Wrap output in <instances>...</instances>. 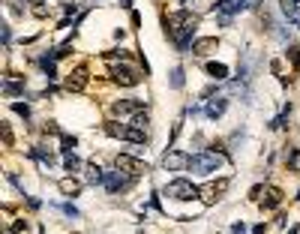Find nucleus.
<instances>
[{"mask_svg": "<svg viewBox=\"0 0 300 234\" xmlns=\"http://www.w3.org/2000/svg\"><path fill=\"white\" fill-rule=\"evenodd\" d=\"M198 27V15L195 12H171L165 18V30L174 42H177V48H186L189 39H192V33H195Z\"/></svg>", "mask_w": 300, "mask_h": 234, "instance_id": "f257e3e1", "label": "nucleus"}, {"mask_svg": "<svg viewBox=\"0 0 300 234\" xmlns=\"http://www.w3.org/2000/svg\"><path fill=\"white\" fill-rule=\"evenodd\" d=\"M165 195L177 198V201H189V198H198V195H201V189H198L195 183H192V180L177 177V180H171V183L165 186Z\"/></svg>", "mask_w": 300, "mask_h": 234, "instance_id": "f03ea898", "label": "nucleus"}, {"mask_svg": "<svg viewBox=\"0 0 300 234\" xmlns=\"http://www.w3.org/2000/svg\"><path fill=\"white\" fill-rule=\"evenodd\" d=\"M222 165V156L216 153H198V156H189V168L198 171V174H210Z\"/></svg>", "mask_w": 300, "mask_h": 234, "instance_id": "7ed1b4c3", "label": "nucleus"}, {"mask_svg": "<svg viewBox=\"0 0 300 234\" xmlns=\"http://www.w3.org/2000/svg\"><path fill=\"white\" fill-rule=\"evenodd\" d=\"M111 75H114V81H117L120 87H135V84L141 81V75H138L135 69H129V66H117Z\"/></svg>", "mask_w": 300, "mask_h": 234, "instance_id": "20e7f679", "label": "nucleus"}, {"mask_svg": "<svg viewBox=\"0 0 300 234\" xmlns=\"http://www.w3.org/2000/svg\"><path fill=\"white\" fill-rule=\"evenodd\" d=\"M114 165H117L120 171H129V174H144V171H147L144 162H138V159H132V156H126V153H120V156L114 159Z\"/></svg>", "mask_w": 300, "mask_h": 234, "instance_id": "39448f33", "label": "nucleus"}, {"mask_svg": "<svg viewBox=\"0 0 300 234\" xmlns=\"http://www.w3.org/2000/svg\"><path fill=\"white\" fill-rule=\"evenodd\" d=\"M162 165H165L168 171H180V168H189V156H186V153H177V150H168V153L162 156Z\"/></svg>", "mask_w": 300, "mask_h": 234, "instance_id": "423d86ee", "label": "nucleus"}, {"mask_svg": "<svg viewBox=\"0 0 300 234\" xmlns=\"http://www.w3.org/2000/svg\"><path fill=\"white\" fill-rule=\"evenodd\" d=\"M228 189V180H216V183H210L201 189V198H204V204H216V198Z\"/></svg>", "mask_w": 300, "mask_h": 234, "instance_id": "0eeeda50", "label": "nucleus"}, {"mask_svg": "<svg viewBox=\"0 0 300 234\" xmlns=\"http://www.w3.org/2000/svg\"><path fill=\"white\" fill-rule=\"evenodd\" d=\"M141 108H144V102H141V99H120V102L111 105V111H114V114H138Z\"/></svg>", "mask_w": 300, "mask_h": 234, "instance_id": "6e6552de", "label": "nucleus"}, {"mask_svg": "<svg viewBox=\"0 0 300 234\" xmlns=\"http://www.w3.org/2000/svg\"><path fill=\"white\" fill-rule=\"evenodd\" d=\"M216 48H219L216 36H207V39H195V42H192V54H198V57H207V54L216 51Z\"/></svg>", "mask_w": 300, "mask_h": 234, "instance_id": "1a4fd4ad", "label": "nucleus"}, {"mask_svg": "<svg viewBox=\"0 0 300 234\" xmlns=\"http://www.w3.org/2000/svg\"><path fill=\"white\" fill-rule=\"evenodd\" d=\"M102 183H105V189H108V192H117V189H123V186H129V177L120 174V171H108Z\"/></svg>", "mask_w": 300, "mask_h": 234, "instance_id": "9d476101", "label": "nucleus"}, {"mask_svg": "<svg viewBox=\"0 0 300 234\" xmlns=\"http://www.w3.org/2000/svg\"><path fill=\"white\" fill-rule=\"evenodd\" d=\"M84 84H87V69H75V72H69L66 75V90H84Z\"/></svg>", "mask_w": 300, "mask_h": 234, "instance_id": "9b49d317", "label": "nucleus"}, {"mask_svg": "<svg viewBox=\"0 0 300 234\" xmlns=\"http://www.w3.org/2000/svg\"><path fill=\"white\" fill-rule=\"evenodd\" d=\"M279 201H282V189L267 186V192H264V198H261V207H264V210H270V207H276Z\"/></svg>", "mask_w": 300, "mask_h": 234, "instance_id": "f8f14e48", "label": "nucleus"}, {"mask_svg": "<svg viewBox=\"0 0 300 234\" xmlns=\"http://www.w3.org/2000/svg\"><path fill=\"white\" fill-rule=\"evenodd\" d=\"M279 6H282V12H285L294 24H300V3H297V0H279Z\"/></svg>", "mask_w": 300, "mask_h": 234, "instance_id": "ddd939ff", "label": "nucleus"}, {"mask_svg": "<svg viewBox=\"0 0 300 234\" xmlns=\"http://www.w3.org/2000/svg\"><path fill=\"white\" fill-rule=\"evenodd\" d=\"M225 105H228V102H225L222 96L210 99V102H207V117H213V120H216V117H222V114H225Z\"/></svg>", "mask_w": 300, "mask_h": 234, "instance_id": "4468645a", "label": "nucleus"}, {"mask_svg": "<svg viewBox=\"0 0 300 234\" xmlns=\"http://www.w3.org/2000/svg\"><path fill=\"white\" fill-rule=\"evenodd\" d=\"M126 141L144 144V141H147V129H141V126H126Z\"/></svg>", "mask_w": 300, "mask_h": 234, "instance_id": "2eb2a0df", "label": "nucleus"}, {"mask_svg": "<svg viewBox=\"0 0 300 234\" xmlns=\"http://www.w3.org/2000/svg\"><path fill=\"white\" fill-rule=\"evenodd\" d=\"M60 192L72 198V195L81 192V183H78V180H72V177H63V180H60Z\"/></svg>", "mask_w": 300, "mask_h": 234, "instance_id": "dca6fc26", "label": "nucleus"}, {"mask_svg": "<svg viewBox=\"0 0 300 234\" xmlns=\"http://www.w3.org/2000/svg\"><path fill=\"white\" fill-rule=\"evenodd\" d=\"M207 75L216 78V81H222V78H228V66H225V63H207Z\"/></svg>", "mask_w": 300, "mask_h": 234, "instance_id": "f3484780", "label": "nucleus"}, {"mask_svg": "<svg viewBox=\"0 0 300 234\" xmlns=\"http://www.w3.org/2000/svg\"><path fill=\"white\" fill-rule=\"evenodd\" d=\"M3 90L9 96H15V93H24V81H18V78H9L6 84H3Z\"/></svg>", "mask_w": 300, "mask_h": 234, "instance_id": "a211bd4d", "label": "nucleus"}, {"mask_svg": "<svg viewBox=\"0 0 300 234\" xmlns=\"http://www.w3.org/2000/svg\"><path fill=\"white\" fill-rule=\"evenodd\" d=\"M105 132L114 135V138H126V126H120V123H108V126H105Z\"/></svg>", "mask_w": 300, "mask_h": 234, "instance_id": "6ab92c4d", "label": "nucleus"}, {"mask_svg": "<svg viewBox=\"0 0 300 234\" xmlns=\"http://www.w3.org/2000/svg\"><path fill=\"white\" fill-rule=\"evenodd\" d=\"M63 165H66V171H78V165H81V162H78V156H75V153H69V150H66V156H63Z\"/></svg>", "mask_w": 300, "mask_h": 234, "instance_id": "aec40b11", "label": "nucleus"}, {"mask_svg": "<svg viewBox=\"0 0 300 234\" xmlns=\"http://www.w3.org/2000/svg\"><path fill=\"white\" fill-rule=\"evenodd\" d=\"M87 171H90V174H87V180H90V183H102V180H105V174H102L99 165H90Z\"/></svg>", "mask_w": 300, "mask_h": 234, "instance_id": "412c9836", "label": "nucleus"}, {"mask_svg": "<svg viewBox=\"0 0 300 234\" xmlns=\"http://www.w3.org/2000/svg\"><path fill=\"white\" fill-rule=\"evenodd\" d=\"M243 3H240V0H219V9L222 12H237Z\"/></svg>", "mask_w": 300, "mask_h": 234, "instance_id": "4be33fe9", "label": "nucleus"}, {"mask_svg": "<svg viewBox=\"0 0 300 234\" xmlns=\"http://www.w3.org/2000/svg\"><path fill=\"white\" fill-rule=\"evenodd\" d=\"M147 123H150V120H147V111H144V114L138 111V114L132 117V126H141V129H147Z\"/></svg>", "mask_w": 300, "mask_h": 234, "instance_id": "5701e85b", "label": "nucleus"}, {"mask_svg": "<svg viewBox=\"0 0 300 234\" xmlns=\"http://www.w3.org/2000/svg\"><path fill=\"white\" fill-rule=\"evenodd\" d=\"M171 87H183V69H174L171 72Z\"/></svg>", "mask_w": 300, "mask_h": 234, "instance_id": "b1692460", "label": "nucleus"}, {"mask_svg": "<svg viewBox=\"0 0 300 234\" xmlns=\"http://www.w3.org/2000/svg\"><path fill=\"white\" fill-rule=\"evenodd\" d=\"M12 111H18L21 117H30V108H27V105H21V102H15V105H12Z\"/></svg>", "mask_w": 300, "mask_h": 234, "instance_id": "393cba45", "label": "nucleus"}, {"mask_svg": "<svg viewBox=\"0 0 300 234\" xmlns=\"http://www.w3.org/2000/svg\"><path fill=\"white\" fill-rule=\"evenodd\" d=\"M69 51H72V45H69V42H66V45H60V48L54 51V57H66V54H69Z\"/></svg>", "mask_w": 300, "mask_h": 234, "instance_id": "a878e982", "label": "nucleus"}, {"mask_svg": "<svg viewBox=\"0 0 300 234\" xmlns=\"http://www.w3.org/2000/svg\"><path fill=\"white\" fill-rule=\"evenodd\" d=\"M72 147H75V138L66 135V138H63V150H72Z\"/></svg>", "mask_w": 300, "mask_h": 234, "instance_id": "bb28decb", "label": "nucleus"}, {"mask_svg": "<svg viewBox=\"0 0 300 234\" xmlns=\"http://www.w3.org/2000/svg\"><path fill=\"white\" fill-rule=\"evenodd\" d=\"M63 213H66V216H78V210H75L72 204H63Z\"/></svg>", "mask_w": 300, "mask_h": 234, "instance_id": "cd10ccee", "label": "nucleus"}, {"mask_svg": "<svg viewBox=\"0 0 300 234\" xmlns=\"http://www.w3.org/2000/svg\"><path fill=\"white\" fill-rule=\"evenodd\" d=\"M27 228V222L24 219H18V222H12V231H24Z\"/></svg>", "mask_w": 300, "mask_h": 234, "instance_id": "c85d7f7f", "label": "nucleus"}, {"mask_svg": "<svg viewBox=\"0 0 300 234\" xmlns=\"http://www.w3.org/2000/svg\"><path fill=\"white\" fill-rule=\"evenodd\" d=\"M291 60H294V63H300V45H294V48H291Z\"/></svg>", "mask_w": 300, "mask_h": 234, "instance_id": "c756f323", "label": "nucleus"}, {"mask_svg": "<svg viewBox=\"0 0 300 234\" xmlns=\"http://www.w3.org/2000/svg\"><path fill=\"white\" fill-rule=\"evenodd\" d=\"M231 234H243V225H234V228H231Z\"/></svg>", "mask_w": 300, "mask_h": 234, "instance_id": "7c9ffc66", "label": "nucleus"}, {"mask_svg": "<svg viewBox=\"0 0 300 234\" xmlns=\"http://www.w3.org/2000/svg\"><path fill=\"white\" fill-rule=\"evenodd\" d=\"M30 3H42V0H30Z\"/></svg>", "mask_w": 300, "mask_h": 234, "instance_id": "2f4dec72", "label": "nucleus"}]
</instances>
